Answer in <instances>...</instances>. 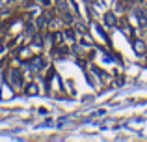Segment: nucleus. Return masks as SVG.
Listing matches in <instances>:
<instances>
[{"instance_id": "obj_1", "label": "nucleus", "mask_w": 147, "mask_h": 142, "mask_svg": "<svg viewBox=\"0 0 147 142\" xmlns=\"http://www.w3.org/2000/svg\"><path fill=\"white\" fill-rule=\"evenodd\" d=\"M7 80H9L13 86H21V75H19V71H15V69H11V71H7Z\"/></svg>"}]
</instances>
